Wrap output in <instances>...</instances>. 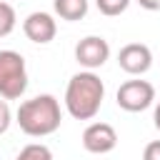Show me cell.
<instances>
[{"label":"cell","instance_id":"2e32d148","mask_svg":"<svg viewBox=\"0 0 160 160\" xmlns=\"http://www.w3.org/2000/svg\"><path fill=\"white\" fill-rule=\"evenodd\" d=\"M152 122H155V128L160 130V102L155 105V112H152Z\"/></svg>","mask_w":160,"mask_h":160},{"label":"cell","instance_id":"30bf717a","mask_svg":"<svg viewBox=\"0 0 160 160\" xmlns=\"http://www.w3.org/2000/svg\"><path fill=\"white\" fill-rule=\"evenodd\" d=\"M15 160H52V152L42 142H30L15 155Z\"/></svg>","mask_w":160,"mask_h":160},{"label":"cell","instance_id":"8fae6325","mask_svg":"<svg viewBox=\"0 0 160 160\" xmlns=\"http://www.w3.org/2000/svg\"><path fill=\"white\" fill-rule=\"evenodd\" d=\"M15 8L10 5V2H2L0 0V38H5V35H10L12 30H15Z\"/></svg>","mask_w":160,"mask_h":160},{"label":"cell","instance_id":"5bb4252c","mask_svg":"<svg viewBox=\"0 0 160 160\" xmlns=\"http://www.w3.org/2000/svg\"><path fill=\"white\" fill-rule=\"evenodd\" d=\"M142 160H160V140H152L142 150Z\"/></svg>","mask_w":160,"mask_h":160},{"label":"cell","instance_id":"3957f363","mask_svg":"<svg viewBox=\"0 0 160 160\" xmlns=\"http://www.w3.org/2000/svg\"><path fill=\"white\" fill-rule=\"evenodd\" d=\"M28 90L25 58L15 50H0V98L18 100Z\"/></svg>","mask_w":160,"mask_h":160},{"label":"cell","instance_id":"9a60e30c","mask_svg":"<svg viewBox=\"0 0 160 160\" xmlns=\"http://www.w3.org/2000/svg\"><path fill=\"white\" fill-rule=\"evenodd\" d=\"M138 2L145 10H160V0H138Z\"/></svg>","mask_w":160,"mask_h":160},{"label":"cell","instance_id":"5b68a950","mask_svg":"<svg viewBox=\"0 0 160 160\" xmlns=\"http://www.w3.org/2000/svg\"><path fill=\"white\" fill-rule=\"evenodd\" d=\"M110 58V45L105 38L100 35H88L75 45V60L85 68V70H98L108 62Z\"/></svg>","mask_w":160,"mask_h":160},{"label":"cell","instance_id":"9c48e42d","mask_svg":"<svg viewBox=\"0 0 160 160\" xmlns=\"http://www.w3.org/2000/svg\"><path fill=\"white\" fill-rule=\"evenodd\" d=\"M52 8H55V15H60L68 22H75L88 15L90 2L88 0H52Z\"/></svg>","mask_w":160,"mask_h":160},{"label":"cell","instance_id":"4fadbf2b","mask_svg":"<svg viewBox=\"0 0 160 160\" xmlns=\"http://www.w3.org/2000/svg\"><path fill=\"white\" fill-rule=\"evenodd\" d=\"M10 122H12V112H10V105H8L5 100H0V135H2V132H8Z\"/></svg>","mask_w":160,"mask_h":160},{"label":"cell","instance_id":"52a82bcc","mask_svg":"<svg viewBox=\"0 0 160 160\" xmlns=\"http://www.w3.org/2000/svg\"><path fill=\"white\" fill-rule=\"evenodd\" d=\"M118 65L128 75H145L152 65V52L142 42H128L118 52Z\"/></svg>","mask_w":160,"mask_h":160},{"label":"cell","instance_id":"8992f818","mask_svg":"<svg viewBox=\"0 0 160 160\" xmlns=\"http://www.w3.org/2000/svg\"><path fill=\"white\" fill-rule=\"evenodd\" d=\"M22 32L30 42H38V45H48L50 40H55V32H58V22L50 12H42V10H35L30 12L25 20H22Z\"/></svg>","mask_w":160,"mask_h":160},{"label":"cell","instance_id":"7c38bea8","mask_svg":"<svg viewBox=\"0 0 160 160\" xmlns=\"http://www.w3.org/2000/svg\"><path fill=\"white\" fill-rule=\"evenodd\" d=\"M95 5H98V10H100L102 15L115 18V15H122V12L128 10L130 0H95Z\"/></svg>","mask_w":160,"mask_h":160},{"label":"cell","instance_id":"7a4b0ae2","mask_svg":"<svg viewBox=\"0 0 160 160\" xmlns=\"http://www.w3.org/2000/svg\"><path fill=\"white\" fill-rule=\"evenodd\" d=\"M15 122L30 138L52 135L62 122V112H60L58 98L50 95V92H42V95H35V98L20 102V108L15 112Z\"/></svg>","mask_w":160,"mask_h":160},{"label":"cell","instance_id":"277c9868","mask_svg":"<svg viewBox=\"0 0 160 160\" xmlns=\"http://www.w3.org/2000/svg\"><path fill=\"white\" fill-rule=\"evenodd\" d=\"M115 102L125 112H142L155 102V88L148 80H128L118 88Z\"/></svg>","mask_w":160,"mask_h":160},{"label":"cell","instance_id":"ba28073f","mask_svg":"<svg viewBox=\"0 0 160 160\" xmlns=\"http://www.w3.org/2000/svg\"><path fill=\"white\" fill-rule=\"evenodd\" d=\"M115 145H118V132L108 122H92L82 132V148L92 155H105L115 150Z\"/></svg>","mask_w":160,"mask_h":160},{"label":"cell","instance_id":"6da1fadb","mask_svg":"<svg viewBox=\"0 0 160 160\" xmlns=\"http://www.w3.org/2000/svg\"><path fill=\"white\" fill-rule=\"evenodd\" d=\"M105 98V85L92 70L75 72L65 88V110L75 120H92Z\"/></svg>","mask_w":160,"mask_h":160}]
</instances>
